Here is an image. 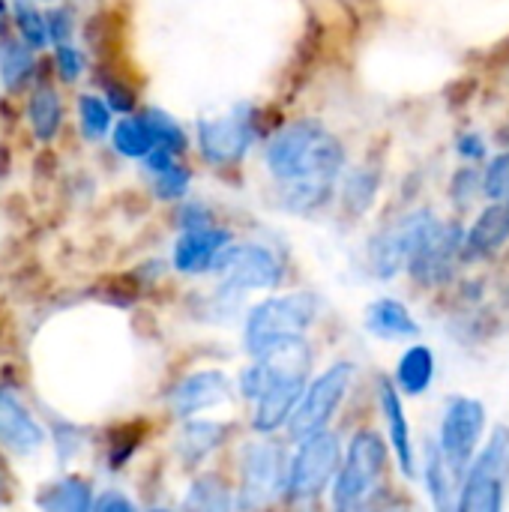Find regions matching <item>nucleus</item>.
<instances>
[{"label": "nucleus", "mask_w": 509, "mask_h": 512, "mask_svg": "<svg viewBox=\"0 0 509 512\" xmlns=\"http://www.w3.org/2000/svg\"><path fill=\"white\" fill-rule=\"evenodd\" d=\"M18 3H24V0H18Z\"/></svg>", "instance_id": "43"}, {"label": "nucleus", "mask_w": 509, "mask_h": 512, "mask_svg": "<svg viewBox=\"0 0 509 512\" xmlns=\"http://www.w3.org/2000/svg\"><path fill=\"white\" fill-rule=\"evenodd\" d=\"M509 243V201L489 204L465 234V252L471 258L495 255Z\"/></svg>", "instance_id": "17"}, {"label": "nucleus", "mask_w": 509, "mask_h": 512, "mask_svg": "<svg viewBox=\"0 0 509 512\" xmlns=\"http://www.w3.org/2000/svg\"><path fill=\"white\" fill-rule=\"evenodd\" d=\"M456 147H459V153L465 159H483V153H486V144H483L480 135H462Z\"/></svg>", "instance_id": "38"}, {"label": "nucleus", "mask_w": 509, "mask_h": 512, "mask_svg": "<svg viewBox=\"0 0 509 512\" xmlns=\"http://www.w3.org/2000/svg\"><path fill=\"white\" fill-rule=\"evenodd\" d=\"M186 189H189V171L186 168L174 165V168L156 174V195L162 201H177L186 195Z\"/></svg>", "instance_id": "32"}, {"label": "nucleus", "mask_w": 509, "mask_h": 512, "mask_svg": "<svg viewBox=\"0 0 509 512\" xmlns=\"http://www.w3.org/2000/svg\"><path fill=\"white\" fill-rule=\"evenodd\" d=\"M84 72V54L75 45H57V75L63 81H75Z\"/></svg>", "instance_id": "33"}, {"label": "nucleus", "mask_w": 509, "mask_h": 512, "mask_svg": "<svg viewBox=\"0 0 509 512\" xmlns=\"http://www.w3.org/2000/svg\"><path fill=\"white\" fill-rule=\"evenodd\" d=\"M375 195H378V174L375 171H354L351 180L345 183V204L351 213L369 210Z\"/></svg>", "instance_id": "29"}, {"label": "nucleus", "mask_w": 509, "mask_h": 512, "mask_svg": "<svg viewBox=\"0 0 509 512\" xmlns=\"http://www.w3.org/2000/svg\"><path fill=\"white\" fill-rule=\"evenodd\" d=\"M363 324L378 339H411L420 333V324L414 321V315L405 309V303H399L393 297H381V300L369 303Z\"/></svg>", "instance_id": "18"}, {"label": "nucleus", "mask_w": 509, "mask_h": 512, "mask_svg": "<svg viewBox=\"0 0 509 512\" xmlns=\"http://www.w3.org/2000/svg\"><path fill=\"white\" fill-rule=\"evenodd\" d=\"M486 432V408L477 399L468 396H456L450 399L444 420H441V453L447 468L456 477H468L471 465H474V453L483 441Z\"/></svg>", "instance_id": "6"}, {"label": "nucleus", "mask_w": 509, "mask_h": 512, "mask_svg": "<svg viewBox=\"0 0 509 512\" xmlns=\"http://www.w3.org/2000/svg\"><path fill=\"white\" fill-rule=\"evenodd\" d=\"M306 375L309 372H300V375H291L285 381H279L273 390H267L258 402H255V417H252V426L255 432L261 435H273L279 432L282 426L291 423V414L297 411L303 393H306Z\"/></svg>", "instance_id": "14"}, {"label": "nucleus", "mask_w": 509, "mask_h": 512, "mask_svg": "<svg viewBox=\"0 0 509 512\" xmlns=\"http://www.w3.org/2000/svg\"><path fill=\"white\" fill-rule=\"evenodd\" d=\"M36 63H33V48L27 42H6L0 51V78L6 90H18L24 87V81L33 75Z\"/></svg>", "instance_id": "26"}, {"label": "nucleus", "mask_w": 509, "mask_h": 512, "mask_svg": "<svg viewBox=\"0 0 509 512\" xmlns=\"http://www.w3.org/2000/svg\"><path fill=\"white\" fill-rule=\"evenodd\" d=\"M387 512H408V510H387Z\"/></svg>", "instance_id": "41"}, {"label": "nucleus", "mask_w": 509, "mask_h": 512, "mask_svg": "<svg viewBox=\"0 0 509 512\" xmlns=\"http://www.w3.org/2000/svg\"><path fill=\"white\" fill-rule=\"evenodd\" d=\"M114 147L117 153L129 156V159H147L153 150H156V141H153V132L147 129L144 117H123L117 126H114Z\"/></svg>", "instance_id": "25"}, {"label": "nucleus", "mask_w": 509, "mask_h": 512, "mask_svg": "<svg viewBox=\"0 0 509 512\" xmlns=\"http://www.w3.org/2000/svg\"><path fill=\"white\" fill-rule=\"evenodd\" d=\"M27 117H30V126L36 132L39 141H51L60 129V99L57 93L48 87V84H39L30 96V105H27Z\"/></svg>", "instance_id": "24"}, {"label": "nucleus", "mask_w": 509, "mask_h": 512, "mask_svg": "<svg viewBox=\"0 0 509 512\" xmlns=\"http://www.w3.org/2000/svg\"><path fill=\"white\" fill-rule=\"evenodd\" d=\"M213 273L225 276V291H270L282 282L285 267L273 249L258 243L225 246L213 264Z\"/></svg>", "instance_id": "9"}, {"label": "nucleus", "mask_w": 509, "mask_h": 512, "mask_svg": "<svg viewBox=\"0 0 509 512\" xmlns=\"http://www.w3.org/2000/svg\"><path fill=\"white\" fill-rule=\"evenodd\" d=\"M153 512H168V510H153Z\"/></svg>", "instance_id": "42"}, {"label": "nucleus", "mask_w": 509, "mask_h": 512, "mask_svg": "<svg viewBox=\"0 0 509 512\" xmlns=\"http://www.w3.org/2000/svg\"><path fill=\"white\" fill-rule=\"evenodd\" d=\"M231 396V381L225 378V372L219 369H207V372H195L189 378H183L174 393H171V411L180 420H189L201 411H210L222 402H228Z\"/></svg>", "instance_id": "13"}, {"label": "nucleus", "mask_w": 509, "mask_h": 512, "mask_svg": "<svg viewBox=\"0 0 509 512\" xmlns=\"http://www.w3.org/2000/svg\"><path fill=\"white\" fill-rule=\"evenodd\" d=\"M483 192L492 201H509V153H501L489 162L483 174Z\"/></svg>", "instance_id": "31"}, {"label": "nucleus", "mask_w": 509, "mask_h": 512, "mask_svg": "<svg viewBox=\"0 0 509 512\" xmlns=\"http://www.w3.org/2000/svg\"><path fill=\"white\" fill-rule=\"evenodd\" d=\"M315 315H318V303L312 294L270 297L249 312L246 330H243V345L255 360H261V357L303 339V333L312 327Z\"/></svg>", "instance_id": "2"}, {"label": "nucleus", "mask_w": 509, "mask_h": 512, "mask_svg": "<svg viewBox=\"0 0 509 512\" xmlns=\"http://www.w3.org/2000/svg\"><path fill=\"white\" fill-rule=\"evenodd\" d=\"M144 123H147V129L153 132L156 147H165V150H171V153L186 150V135H183V129H180L177 120H171L165 111L150 108V111L144 114Z\"/></svg>", "instance_id": "28"}, {"label": "nucleus", "mask_w": 509, "mask_h": 512, "mask_svg": "<svg viewBox=\"0 0 509 512\" xmlns=\"http://www.w3.org/2000/svg\"><path fill=\"white\" fill-rule=\"evenodd\" d=\"M342 465V447L333 432H315L306 441H300L297 456L288 465V498L294 501H309L318 498L327 483L339 474Z\"/></svg>", "instance_id": "5"}, {"label": "nucleus", "mask_w": 509, "mask_h": 512, "mask_svg": "<svg viewBox=\"0 0 509 512\" xmlns=\"http://www.w3.org/2000/svg\"><path fill=\"white\" fill-rule=\"evenodd\" d=\"M441 222L429 210H417L402 216L399 222L387 225L369 240V267L378 279H393L399 276L411 258L420 252V246L432 237V231Z\"/></svg>", "instance_id": "4"}, {"label": "nucleus", "mask_w": 509, "mask_h": 512, "mask_svg": "<svg viewBox=\"0 0 509 512\" xmlns=\"http://www.w3.org/2000/svg\"><path fill=\"white\" fill-rule=\"evenodd\" d=\"M78 120H81L84 138L99 141V138H105L108 126H111V108L99 96H81L78 99Z\"/></svg>", "instance_id": "27"}, {"label": "nucleus", "mask_w": 509, "mask_h": 512, "mask_svg": "<svg viewBox=\"0 0 509 512\" xmlns=\"http://www.w3.org/2000/svg\"><path fill=\"white\" fill-rule=\"evenodd\" d=\"M234 510V498H231V486L219 477V474H201L186 501L183 512H231Z\"/></svg>", "instance_id": "21"}, {"label": "nucleus", "mask_w": 509, "mask_h": 512, "mask_svg": "<svg viewBox=\"0 0 509 512\" xmlns=\"http://www.w3.org/2000/svg\"><path fill=\"white\" fill-rule=\"evenodd\" d=\"M396 381L405 396L429 393V387L435 381V354L426 345H411L396 366Z\"/></svg>", "instance_id": "20"}, {"label": "nucleus", "mask_w": 509, "mask_h": 512, "mask_svg": "<svg viewBox=\"0 0 509 512\" xmlns=\"http://www.w3.org/2000/svg\"><path fill=\"white\" fill-rule=\"evenodd\" d=\"M15 24H18L21 36H24V42H27L30 48H45V42L51 39V33H48V18L39 15V9H33V6H27V3H18V9H15Z\"/></svg>", "instance_id": "30"}, {"label": "nucleus", "mask_w": 509, "mask_h": 512, "mask_svg": "<svg viewBox=\"0 0 509 512\" xmlns=\"http://www.w3.org/2000/svg\"><path fill=\"white\" fill-rule=\"evenodd\" d=\"M93 512H135V507H132V501L123 498L120 492H105V495L96 501Z\"/></svg>", "instance_id": "36"}, {"label": "nucleus", "mask_w": 509, "mask_h": 512, "mask_svg": "<svg viewBox=\"0 0 509 512\" xmlns=\"http://www.w3.org/2000/svg\"><path fill=\"white\" fill-rule=\"evenodd\" d=\"M36 507L42 512H93V492L90 483L81 477H63L36 495Z\"/></svg>", "instance_id": "19"}, {"label": "nucleus", "mask_w": 509, "mask_h": 512, "mask_svg": "<svg viewBox=\"0 0 509 512\" xmlns=\"http://www.w3.org/2000/svg\"><path fill=\"white\" fill-rule=\"evenodd\" d=\"M477 189H483V180H480L474 171H459V174H456V180H453V198H456V201L465 204Z\"/></svg>", "instance_id": "35"}, {"label": "nucleus", "mask_w": 509, "mask_h": 512, "mask_svg": "<svg viewBox=\"0 0 509 512\" xmlns=\"http://www.w3.org/2000/svg\"><path fill=\"white\" fill-rule=\"evenodd\" d=\"M144 162H147V168H150L153 174H162V171L174 168V153H171V150H165V147H156Z\"/></svg>", "instance_id": "39"}, {"label": "nucleus", "mask_w": 509, "mask_h": 512, "mask_svg": "<svg viewBox=\"0 0 509 512\" xmlns=\"http://www.w3.org/2000/svg\"><path fill=\"white\" fill-rule=\"evenodd\" d=\"M48 33H51V42L57 45H69V36H72V15L66 9H54L48 15Z\"/></svg>", "instance_id": "34"}, {"label": "nucleus", "mask_w": 509, "mask_h": 512, "mask_svg": "<svg viewBox=\"0 0 509 512\" xmlns=\"http://www.w3.org/2000/svg\"><path fill=\"white\" fill-rule=\"evenodd\" d=\"M465 249V231L456 222H441L432 237L411 258L408 273L423 288H441L456 276V264Z\"/></svg>", "instance_id": "10"}, {"label": "nucleus", "mask_w": 509, "mask_h": 512, "mask_svg": "<svg viewBox=\"0 0 509 512\" xmlns=\"http://www.w3.org/2000/svg\"><path fill=\"white\" fill-rule=\"evenodd\" d=\"M351 378H354V366L351 363H336L306 387V393H303V399H300V405H297V411L291 414V423H288V435L297 444L306 441L309 435L327 429V423L333 420L336 408L342 405V399H345V393L351 387Z\"/></svg>", "instance_id": "7"}, {"label": "nucleus", "mask_w": 509, "mask_h": 512, "mask_svg": "<svg viewBox=\"0 0 509 512\" xmlns=\"http://www.w3.org/2000/svg\"><path fill=\"white\" fill-rule=\"evenodd\" d=\"M387 471V444L378 432H357L333 483V512H366Z\"/></svg>", "instance_id": "3"}, {"label": "nucleus", "mask_w": 509, "mask_h": 512, "mask_svg": "<svg viewBox=\"0 0 509 512\" xmlns=\"http://www.w3.org/2000/svg\"><path fill=\"white\" fill-rule=\"evenodd\" d=\"M255 138L252 120L246 114H231V117H216V120H201L198 123V147L207 162L213 165H231L240 162Z\"/></svg>", "instance_id": "11"}, {"label": "nucleus", "mask_w": 509, "mask_h": 512, "mask_svg": "<svg viewBox=\"0 0 509 512\" xmlns=\"http://www.w3.org/2000/svg\"><path fill=\"white\" fill-rule=\"evenodd\" d=\"M381 414H384V423H387V438L393 444V453L399 459V468L405 477H414V444H411V423L405 417V405H402V396L399 390L390 384V381H381Z\"/></svg>", "instance_id": "16"}, {"label": "nucleus", "mask_w": 509, "mask_h": 512, "mask_svg": "<svg viewBox=\"0 0 509 512\" xmlns=\"http://www.w3.org/2000/svg\"><path fill=\"white\" fill-rule=\"evenodd\" d=\"M486 512H504V486L495 489V495H492L489 504H486Z\"/></svg>", "instance_id": "40"}, {"label": "nucleus", "mask_w": 509, "mask_h": 512, "mask_svg": "<svg viewBox=\"0 0 509 512\" xmlns=\"http://www.w3.org/2000/svg\"><path fill=\"white\" fill-rule=\"evenodd\" d=\"M240 462V510H264L273 495L288 486L285 450L276 441H255L246 444Z\"/></svg>", "instance_id": "8"}, {"label": "nucleus", "mask_w": 509, "mask_h": 512, "mask_svg": "<svg viewBox=\"0 0 509 512\" xmlns=\"http://www.w3.org/2000/svg\"><path fill=\"white\" fill-rule=\"evenodd\" d=\"M45 444V429L12 387H0V447L12 456H30Z\"/></svg>", "instance_id": "12"}, {"label": "nucleus", "mask_w": 509, "mask_h": 512, "mask_svg": "<svg viewBox=\"0 0 509 512\" xmlns=\"http://www.w3.org/2000/svg\"><path fill=\"white\" fill-rule=\"evenodd\" d=\"M225 438V426L219 423H204V420H195V423H186V429L180 432V441H177V450H180V459L186 465H198L204 456H210Z\"/></svg>", "instance_id": "22"}, {"label": "nucleus", "mask_w": 509, "mask_h": 512, "mask_svg": "<svg viewBox=\"0 0 509 512\" xmlns=\"http://www.w3.org/2000/svg\"><path fill=\"white\" fill-rule=\"evenodd\" d=\"M135 96L123 87V84H108V108L114 111H132Z\"/></svg>", "instance_id": "37"}, {"label": "nucleus", "mask_w": 509, "mask_h": 512, "mask_svg": "<svg viewBox=\"0 0 509 512\" xmlns=\"http://www.w3.org/2000/svg\"><path fill=\"white\" fill-rule=\"evenodd\" d=\"M450 468L444 462V453L441 447H426V486H429V498H432V507L435 512H456L459 501H456V492H453V483H450Z\"/></svg>", "instance_id": "23"}, {"label": "nucleus", "mask_w": 509, "mask_h": 512, "mask_svg": "<svg viewBox=\"0 0 509 512\" xmlns=\"http://www.w3.org/2000/svg\"><path fill=\"white\" fill-rule=\"evenodd\" d=\"M345 165V150L321 123L300 120L267 144V168L282 186V201L294 213L321 210Z\"/></svg>", "instance_id": "1"}, {"label": "nucleus", "mask_w": 509, "mask_h": 512, "mask_svg": "<svg viewBox=\"0 0 509 512\" xmlns=\"http://www.w3.org/2000/svg\"><path fill=\"white\" fill-rule=\"evenodd\" d=\"M231 246V234L225 228H195V231H183V237L174 246V267L180 273H213V264L219 258V252Z\"/></svg>", "instance_id": "15"}]
</instances>
